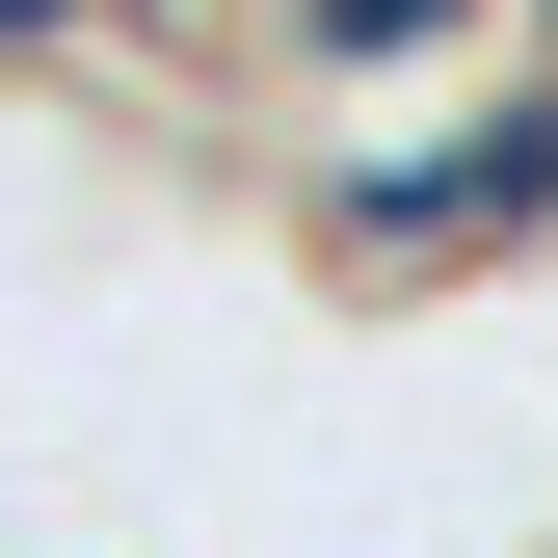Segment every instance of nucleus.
Listing matches in <instances>:
<instances>
[{"label":"nucleus","mask_w":558,"mask_h":558,"mask_svg":"<svg viewBox=\"0 0 558 558\" xmlns=\"http://www.w3.org/2000/svg\"><path fill=\"white\" fill-rule=\"evenodd\" d=\"M53 27H81V0H0V53H53Z\"/></svg>","instance_id":"2"},{"label":"nucleus","mask_w":558,"mask_h":558,"mask_svg":"<svg viewBox=\"0 0 558 558\" xmlns=\"http://www.w3.org/2000/svg\"><path fill=\"white\" fill-rule=\"evenodd\" d=\"M506 240H558V81H478V107L345 133V160H319V266H373V293L506 266Z\"/></svg>","instance_id":"1"}]
</instances>
